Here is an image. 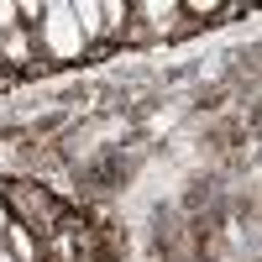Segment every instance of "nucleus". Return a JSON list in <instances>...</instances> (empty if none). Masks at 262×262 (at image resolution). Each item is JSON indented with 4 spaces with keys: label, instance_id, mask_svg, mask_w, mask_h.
I'll list each match as a JSON object with an SVG mask.
<instances>
[{
    "label": "nucleus",
    "instance_id": "obj_1",
    "mask_svg": "<svg viewBox=\"0 0 262 262\" xmlns=\"http://www.w3.org/2000/svg\"><path fill=\"white\" fill-rule=\"evenodd\" d=\"M42 69H63V63H84L90 42H84L79 21H74V0H42V21L32 27Z\"/></svg>",
    "mask_w": 262,
    "mask_h": 262
},
{
    "label": "nucleus",
    "instance_id": "obj_2",
    "mask_svg": "<svg viewBox=\"0 0 262 262\" xmlns=\"http://www.w3.org/2000/svg\"><path fill=\"white\" fill-rule=\"evenodd\" d=\"M0 194H6L11 221L32 226L37 236H48V231H58L63 221H69V205H63L53 189H42V184H0Z\"/></svg>",
    "mask_w": 262,
    "mask_h": 262
},
{
    "label": "nucleus",
    "instance_id": "obj_3",
    "mask_svg": "<svg viewBox=\"0 0 262 262\" xmlns=\"http://www.w3.org/2000/svg\"><path fill=\"white\" fill-rule=\"evenodd\" d=\"M184 21V6L179 0H131V27H126V42H158V37H173Z\"/></svg>",
    "mask_w": 262,
    "mask_h": 262
},
{
    "label": "nucleus",
    "instance_id": "obj_4",
    "mask_svg": "<svg viewBox=\"0 0 262 262\" xmlns=\"http://www.w3.org/2000/svg\"><path fill=\"white\" fill-rule=\"evenodd\" d=\"M0 69H6L11 79H16V74H37V69H42V53H37L32 27H11V32H6V48H0Z\"/></svg>",
    "mask_w": 262,
    "mask_h": 262
},
{
    "label": "nucleus",
    "instance_id": "obj_5",
    "mask_svg": "<svg viewBox=\"0 0 262 262\" xmlns=\"http://www.w3.org/2000/svg\"><path fill=\"white\" fill-rule=\"evenodd\" d=\"M0 247H6L16 262H37L42 257V236L32 231V226H21V221H11L6 231H0Z\"/></svg>",
    "mask_w": 262,
    "mask_h": 262
},
{
    "label": "nucleus",
    "instance_id": "obj_6",
    "mask_svg": "<svg viewBox=\"0 0 262 262\" xmlns=\"http://www.w3.org/2000/svg\"><path fill=\"white\" fill-rule=\"evenodd\" d=\"M11 226V210H6V194H0V231Z\"/></svg>",
    "mask_w": 262,
    "mask_h": 262
},
{
    "label": "nucleus",
    "instance_id": "obj_7",
    "mask_svg": "<svg viewBox=\"0 0 262 262\" xmlns=\"http://www.w3.org/2000/svg\"><path fill=\"white\" fill-rule=\"evenodd\" d=\"M6 32H11V27H6V21H0V48H6Z\"/></svg>",
    "mask_w": 262,
    "mask_h": 262
},
{
    "label": "nucleus",
    "instance_id": "obj_8",
    "mask_svg": "<svg viewBox=\"0 0 262 262\" xmlns=\"http://www.w3.org/2000/svg\"><path fill=\"white\" fill-rule=\"evenodd\" d=\"M0 262H16V257H11V252H6V247H0Z\"/></svg>",
    "mask_w": 262,
    "mask_h": 262
},
{
    "label": "nucleus",
    "instance_id": "obj_9",
    "mask_svg": "<svg viewBox=\"0 0 262 262\" xmlns=\"http://www.w3.org/2000/svg\"><path fill=\"white\" fill-rule=\"evenodd\" d=\"M37 262H48V257H37Z\"/></svg>",
    "mask_w": 262,
    "mask_h": 262
}]
</instances>
